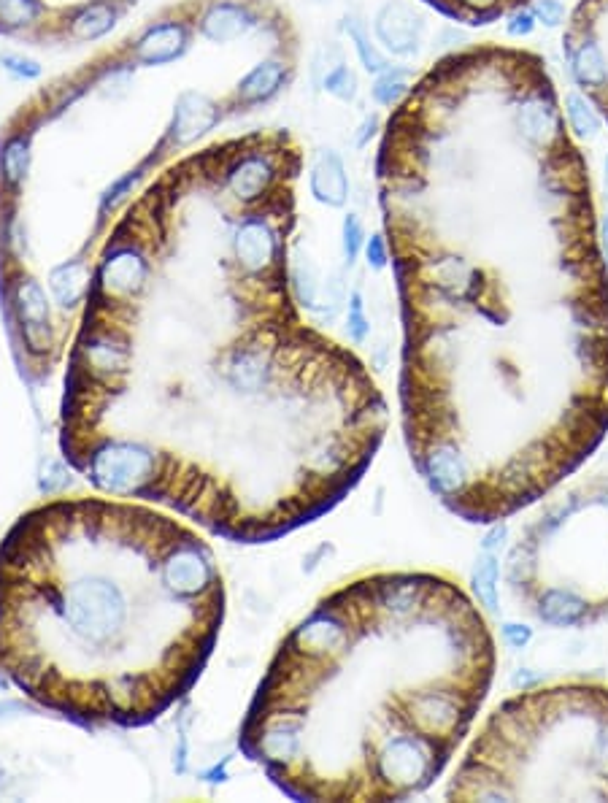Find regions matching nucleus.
<instances>
[{
	"label": "nucleus",
	"mask_w": 608,
	"mask_h": 803,
	"mask_svg": "<svg viewBox=\"0 0 608 803\" xmlns=\"http://www.w3.org/2000/svg\"><path fill=\"white\" fill-rule=\"evenodd\" d=\"M373 130H376V119L373 117H368L363 122V128H360V136H357V141H354V144L357 146H365L368 144V138L373 136Z\"/></svg>",
	"instance_id": "nucleus-37"
},
{
	"label": "nucleus",
	"mask_w": 608,
	"mask_h": 803,
	"mask_svg": "<svg viewBox=\"0 0 608 803\" xmlns=\"http://www.w3.org/2000/svg\"><path fill=\"white\" fill-rule=\"evenodd\" d=\"M603 247H606V257H608V211L603 217Z\"/></svg>",
	"instance_id": "nucleus-39"
},
{
	"label": "nucleus",
	"mask_w": 608,
	"mask_h": 803,
	"mask_svg": "<svg viewBox=\"0 0 608 803\" xmlns=\"http://www.w3.org/2000/svg\"><path fill=\"white\" fill-rule=\"evenodd\" d=\"M565 114H568L571 130L579 138L592 141V138L600 136L603 122H600L598 111L592 109V103L587 101L584 95H579V92H568V95H565Z\"/></svg>",
	"instance_id": "nucleus-22"
},
{
	"label": "nucleus",
	"mask_w": 608,
	"mask_h": 803,
	"mask_svg": "<svg viewBox=\"0 0 608 803\" xmlns=\"http://www.w3.org/2000/svg\"><path fill=\"white\" fill-rule=\"evenodd\" d=\"M19 603L41 606L55 628V639L65 647L79 649L90 657H109L111 649H122L119 641L128 633L133 606L117 579L106 574H73L65 584H28V598L19 593Z\"/></svg>",
	"instance_id": "nucleus-1"
},
{
	"label": "nucleus",
	"mask_w": 608,
	"mask_h": 803,
	"mask_svg": "<svg viewBox=\"0 0 608 803\" xmlns=\"http://www.w3.org/2000/svg\"><path fill=\"white\" fill-rule=\"evenodd\" d=\"M9 303L17 317L22 344L30 357L44 360L55 352V325L44 287L33 276H17L9 287Z\"/></svg>",
	"instance_id": "nucleus-4"
},
{
	"label": "nucleus",
	"mask_w": 608,
	"mask_h": 803,
	"mask_svg": "<svg viewBox=\"0 0 608 803\" xmlns=\"http://www.w3.org/2000/svg\"><path fill=\"white\" fill-rule=\"evenodd\" d=\"M365 257H368V265L373 271H382L390 263V249H387V241L384 236H371L368 247H365Z\"/></svg>",
	"instance_id": "nucleus-31"
},
{
	"label": "nucleus",
	"mask_w": 608,
	"mask_h": 803,
	"mask_svg": "<svg viewBox=\"0 0 608 803\" xmlns=\"http://www.w3.org/2000/svg\"><path fill=\"white\" fill-rule=\"evenodd\" d=\"M49 290L65 311L79 306L90 292V274L82 260H68L49 271Z\"/></svg>",
	"instance_id": "nucleus-16"
},
{
	"label": "nucleus",
	"mask_w": 608,
	"mask_h": 803,
	"mask_svg": "<svg viewBox=\"0 0 608 803\" xmlns=\"http://www.w3.org/2000/svg\"><path fill=\"white\" fill-rule=\"evenodd\" d=\"M503 641L511 649H525L533 641V628H527L522 622H506L503 625Z\"/></svg>",
	"instance_id": "nucleus-32"
},
{
	"label": "nucleus",
	"mask_w": 608,
	"mask_h": 803,
	"mask_svg": "<svg viewBox=\"0 0 608 803\" xmlns=\"http://www.w3.org/2000/svg\"><path fill=\"white\" fill-rule=\"evenodd\" d=\"M87 471L100 493L128 495V498H155L163 482L165 463L155 449L141 441L103 438L95 441L76 463Z\"/></svg>",
	"instance_id": "nucleus-2"
},
{
	"label": "nucleus",
	"mask_w": 608,
	"mask_h": 803,
	"mask_svg": "<svg viewBox=\"0 0 608 803\" xmlns=\"http://www.w3.org/2000/svg\"><path fill=\"white\" fill-rule=\"evenodd\" d=\"M365 244V230L363 222L357 214H346L344 217V228H341V247H344V260L346 265L352 268L360 257V249Z\"/></svg>",
	"instance_id": "nucleus-26"
},
{
	"label": "nucleus",
	"mask_w": 608,
	"mask_h": 803,
	"mask_svg": "<svg viewBox=\"0 0 608 803\" xmlns=\"http://www.w3.org/2000/svg\"><path fill=\"white\" fill-rule=\"evenodd\" d=\"M536 22L538 19L533 17V11L519 9L509 17V22H506V30H509L511 38H527L530 33H533V30H536Z\"/></svg>",
	"instance_id": "nucleus-29"
},
{
	"label": "nucleus",
	"mask_w": 608,
	"mask_h": 803,
	"mask_svg": "<svg viewBox=\"0 0 608 803\" xmlns=\"http://www.w3.org/2000/svg\"><path fill=\"white\" fill-rule=\"evenodd\" d=\"M30 138H33V133L22 128L9 133V138L0 144V176H3V184L9 192H19V187L28 179L30 160H33Z\"/></svg>",
	"instance_id": "nucleus-15"
},
{
	"label": "nucleus",
	"mask_w": 608,
	"mask_h": 803,
	"mask_svg": "<svg viewBox=\"0 0 608 803\" xmlns=\"http://www.w3.org/2000/svg\"><path fill=\"white\" fill-rule=\"evenodd\" d=\"M517 128L527 144L533 146H541L549 138L560 136V117H557L554 103L544 98L541 92L533 95V98H527L517 111Z\"/></svg>",
	"instance_id": "nucleus-13"
},
{
	"label": "nucleus",
	"mask_w": 608,
	"mask_h": 803,
	"mask_svg": "<svg viewBox=\"0 0 608 803\" xmlns=\"http://www.w3.org/2000/svg\"><path fill=\"white\" fill-rule=\"evenodd\" d=\"M541 682H544V676L533 674V671H530V668H519L517 674L511 676V685L517 687V690H522V693H527V690H530V687L541 685Z\"/></svg>",
	"instance_id": "nucleus-34"
},
{
	"label": "nucleus",
	"mask_w": 608,
	"mask_h": 803,
	"mask_svg": "<svg viewBox=\"0 0 608 803\" xmlns=\"http://www.w3.org/2000/svg\"><path fill=\"white\" fill-rule=\"evenodd\" d=\"M0 687H9V679L3 674V668H0Z\"/></svg>",
	"instance_id": "nucleus-40"
},
{
	"label": "nucleus",
	"mask_w": 608,
	"mask_h": 803,
	"mask_svg": "<svg viewBox=\"0 0 608 803\" xmlns=\"http://www.w3.org/2000/svg\"><path fill=\"white\" fill-rule=\"evenodd\" d=\"M160 579L165 590L182 601H214L219 593V571L211 549L182 530L160 557Z\"/></svg>",
	"instance_id": "nucleus-3"
},
{
	"label": "nucleus",
	"mask_w": 608,
	"mask_h": 803,
	"mask_svg": "<svg viewBox=\"0 0 608 803\" xmlns=\"http://www.w3.org/2000/svg\"><path fill=\"white\" fill-rule=\"evenodd\" d=\"M125 14V6L119 3H111V0H95L90 6H84L76 17H73L71 28H68V38L76 41V44H90V41H98L109 33L117 19Z\"/></svg>",
	"instance_id": "nucleus-14"
},
{
	"label": "nucleus",
	"mask_w": 608,
	"mask_h": 803,
	"mask_svg": "<svg viewBox=\"0 0 608 803\" xmlns=\"http://www.w3.org/2000/svg\"><path fill=\"white\" fill-rule=\"evenodd\" d=\"M309 187L311 195L330 209H341L349 201V179H346L344 160L333 149L319 152L317 163L311 168Z\"/></svg>",
	"instance_id": "nucleus-10"
},
{
	"label": "nucleus",
	"mask_w": 608,
	"mask_h": 803,
	"mask_svg": "<svg viewBox=\"0 0 608 803\" xmlns=\"http://www.w3.org/2000/svg\"><path fill=\"white\" fill-rule=\"evenodd\" d=\"M498 582H500V555L495 552H484L476 557V566H473L471 584L473 593L479 598V603L487 612H498Z\"/></svg>",
	"instance_id": "nucleus-19"
},
{
	"label": "nucleus",
	"mask_w": 608,
	"mask_h": 803,
	"mask_svg": "<svg viewBox=\"0 0 608 803\" xmlns=\"http://www.w3.org/2000/svg\"><path fill=\"white\" fill-rule=\"evenodd\" d=\"M290 76V68L284 60H265L246 73L244 79L236 84V101L244 109H255L260 103L271 101L276 92L282 90Z\"/></svg>",
	"instance_id": "nucleus-11"
},
{
	"label": "nucleus",
	"mask_w": 608,
	"mask_h": 803,
	"mask_svg": "<svg viewBox=\"0 0 608 803\" xmlns=\"http://www.w3.org/2000/svg\"><path fill=\"white\" fill-rule=\"evenodd\" d=\"M530 11H533V17L538 22H544L546 28H557L565 19V6L560 0H536Z\"/></svg>",
	"instance_id": "nucleus-28"
},
{
	"label": "nucleus",
	"mask_w": 608,
	"mask_h": 803,
	"mask_svg": "<svg viewBox=\"0 0 608 803\" xmlns=\"http://www.w3.org/2000/svg\"><path fill=\"white\" fill-rule=\"evenodd\" d=\"M506 539H509V525H506V522H495L490 528V533L481 539V549L500 555V549L506 547Z\"/></svg>",
	"instance_id": "nucleus-33"
},
{
	"label": "nucleus",
	"mask_w": 608,
	"mask_h": 803,
	"mask_svg": "<svg viewBox=\"0 0 608 803\" xmlns=\"http://www.w3.org/2000/svg\"><path fill=\"white\" fill-rule=\"evenodd\" d=\"M411 82H414V71L411 68H400V65H390L387 71H382L376 76L373 82V101L384 106V109H392L395 103L409 92Z\"/></svg>",
	"instance_id": "nucleus-20"
},
{
	"label": "nucleus",
	"mask_w": 608,
	"mask_h": 803,
	"mask_svg": "<svg viewBox=\"0 0 608 803\" xmlns=\"http://www.w3.org/2000/svg\"><path fill=\"white\" fill-rule=\"evenodd\" d=\"M68 484H71V474H68V468H65L60 460H49V463H46L44 479H41V493L57 495V493H63Z\"/></svg>",
	"instance_id": "nucleus-27"
},
{
	"label": "nucleus",
	"mask_w": 608,
	"mask_h": 803,
	"mask_svg": "<svg viewBox=\"0 0 608 803\" xmlns=\"http://www.w3.org/2000/svg\"><path fill=\"white\" fill-rule=\"evenodd\" d=\"M568 60H571V76L581 87H590V90L606 87V57L592 38H584L581 44H568Z\"/></svg>",
	"instance_id": "nucleus-17"
},
{
	"label": "nucleus",
	"mask_w": 608,
	"mask_h": 803,
	"mask_svg": "<svg viewBox=\"0 0 608 803\" xmlns=\"http://www.w3.org/2000/svg\"><path fill=\"white\" fill-rule=\"evenodd\" d=\"M3 65L6 71H11L19 79H38L41 76V65L36 60H28V57H17V55H3Z\"/></svg>",
	"instance_id": "nucleus-30"
},
{
	"label": "nucleus",
	"mask_w": 608,
	"mask_h": 803,
	"mask_svg": "<svg viewBox=\"0 0 608 803\" xmlns=\"http://www.w3.org/2000/svg\"><path fill=\"white\" fill-rule=\"evenodd\" d=\"M187 49H190V33L182 22H163V25H149L136 38L133 57L141 65L155 68V65L176 63Z\"/></svg>",
	"instance_id": "nucleus-8"
},
{
	"label": "nucleus",
	"mask_w": 608,
	"mask_h": 803,
	"mask_svg": "<svg viewBox=\"0 0 608 803\" xmlns=\"http://www.w3.org/2000/svg\"><path fill=\"white\" fill-rule=\"evenodd\" d=\"M603 171H606V187H608V155H606V165H603Z\"/></svg>",
	"instance_id": "nucleus-41"
},
{
	"label": "nucleus",
	"mask_w": 608,
	"mask_h": 803,
	"mask_svg": "<svg viewBox=\"0 0 608 803\" xmlns=\"http://www.w3.org/2000/svg\"><path fill=\"white\" fill-rule=\"evenodd\" d=\"M346 33H349V41L354 44V52H357V57H360V63H363V68L368 73H379L387 71L390 68V63H387V57L376 49V44L371 41V36H368V30H365L363 19H357L354 14H349L346 17Z\"/></svg>",
	"instance_id": "nucleus-21"
},
{
	"label": "nucleus",
	"mask_w": 608,
	"mask_h": 803,
	"mask_svg": "<svg viewBox=\"0 0 608 803\" xmlns=\"http://www.w3.org/2000/svg\"><path fill=\"white\" fill-rule=\"evenodd\" d=\"M417 457L419 474L425 476V482L430 484V490L438 493L441 498H465L468 490V479H471V466H468V457L460 452V447L454 444L452 438H436V441H427L425 447H419L414 452Z\"/></svg>",
	"instance_id": "nucleus-5"
},
{
	"label": "nucleus",
	"mask_w": 608,
	"mask_h": 803,
	"mask_svg": "<svg viewBox=\"0 0 608 803\" xmlns=\"http://www.w3.org/2000/svg\"><path fill=\"white\" fill-rule=\"evenodd\" d=\"M317 265L311 263L309 257H295V263H292L290 268V284H292V292H295V298H298L300 306H306L309 311H314V306H317Z\"/></svg>",
	"instance_id": "nucleus-23"
},
{
	"label": "nucleus",
	"mask_w": 608,
	"mask_h": 803,
	"mask_svg": "<svg viewBox=\"0 0 608 803\" xmlns=\"http://www.w3.org/2000/svg\"><path fill=\"white\" fill-rule=\"evenodd\" d=\"M346 333L352 338L354 344H363L368 333H371V320L365 317V303L363 292L354 290L349 295V311H346Z\"/></svg>",
	"instance_id": "nucleus-25"
},
{
	"label": "nucleus",
	"mask_w": 608,
	"mask_h": 803,
	"mask_svg": "<svg viewBox=\"0 0 608 803\" xmlns=\"http://www.w3.org/2000/svg\"><path fill=\"white\" fill-rule=\"evenodd\" d=\"M173 766H176V771L179 774H184L187 771V733H179V752H176V760H173Z\"/></svg>",
	"instance_id": "nucleus-36"
},
{
	"label": "nucleus",
	"mask_w": 608,
	"mask_h": 803,
	"mask_svg": "<svg viewBox=\"0 0 608 803\" xmlns=\"http://www.w3.org/2000/svg\"><path fill=\"white\" fill-rule=\"evenodd\" d=\"M227 763H230V758H225L222 763H217V766H211L209 771H203V779L209 782V785H222V782H227Z\"/></svg>",
	"instance_id": "nucleus-35"
},
{
	"label": "nucleus",
	"mask_w": 608,
	"mask_h": 803,
	"mask_svg": "<svg viewBox=\"0 0 608 803\" xmlns=\"http://www.w3.org/2000/svg\"><path fill=\"white\" fill-rule=\"evenodd\" d=\"M422 30H425L422 17L414 9H409L406 3H398V0L382 6V11L376 14V36L392 55H417Z\"/></svg>",
	"instance_id": "nucleus-7"
},
{
	"label": "nucleus",
	"mask_w": 608,
	"mask_h": 803,
	"mask_svg": "<svg viewBox=\"0 0 608 803\" xmlns=\"http://www.w3.org/2000/svg\"><path fill=\"white\" fill-rule=\"evenodd\" d=\"M198 25L200 33L209 38L211 44H227L257 28V14L252 6L238 3V0H214L209 9L203 11Z\"/></svg>",
	"instance_id": "nucleus-9"
},
{
	"label": "nucleus",
	"mask_w": 608,
	"mask_h": 803,
	"mask_svg": "<svg viewBox=\"0 0 608 803\" xmlns=\"http://www.w3.org/2000/svg\"><path fill=\"white\" fill-rule=\"evenodd\" d=\"M46 19L44 0H0V33L17 36Z\"/></svg>",
	"instance_id": "nucleus-18"
},
{
	"label": "nucleus",
	"mask_w": 608,
	"mask_h": 803,
	"mask_svg": "<svg viewBox=\"0 0 608 803\" xmlns=\"http://www.w3.org/2000/svg\"><path fill=\"white\" fill-rule=\"evenodd\" d=\"M322 87L341 103H352L354 98H357V92H360V87H357V76H354L352 68L344 63H338L333 71L327 73Z\"/></svg>",
	"instance_id": "nucleus-24"
},
{
	"label": "nucleus",
	"mask_w": 608,
	"mask_h": 803,
	"mask_svg": "<svg viewBox=\"0 0 608 803\" xmlns=\"http://www.w3.org/2000/svg\"><path fill=\"white\" fill-rule=\"evenodd\" d=\"M22 709H25V706H22V703H17V701L0 703V717H6V712H22Z\"/></svg>",
	"instance_id": "nucleus-38"
},
{
	"label": "nucleus",
	"mask_w": 608,
	"mask_h": 803,
	"mask_svg": "<svg viewBox=\"0 0 608 803\" xmlns=\"http://www.w3.org/2000/svg\"><path fill=\"white\" fill-rule=\"evenodd\" d=\"M538 620L552 628H573L590 614V603L571 587H546L536 606Z\"/></svg>",
	"instance_id": "nucleus-12"
},
{
	"label": "nucleus",
	"mask_w": 608,
	"mask_h": 803,
	"mask_svg": "<svg viewBox=\"0 0 608 803\" xmlns=\"http://www.w3.org/2000/svg\"><path fill=\"white\" fill-rule=\"evenodd\" d=\"M219 122V103L211 101L209 95L198 90H184L176 98V111H173L171 125V144L173 149H184L203 133H209Z\"/></svg>",
	"instance_id": "nucleus-6"
}]
</instances>
